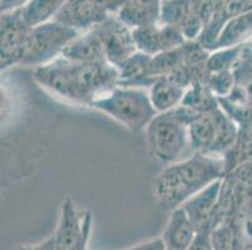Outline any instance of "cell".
I'll list each match as a JSON object with an SVG mask.
<instances>
[{
  "mask_svg": "<svg viewBox=\"0 0 252 250\" xmlns=\"http://www.w3.org/2000/svg\"><path fill=\"white\" fill-rule=\"evenodd\" d=\"M226 176L224 158L193 153L180 162L166 165L153 182V194L162 209L172 212L194 194Z\"/></svg>",
  "mask_w": 252,
  "mask_h": 250,
  "instance_id": "7a4b0ae2",
  "label": "cell"
},
{
  "mask_svg": "<svg viewBox=\"0 0 252 250\" xmlns=\"http://www.w3.org/2000/svg\"><path fill=\"white\" fill-rule=\"evenodd\" d=\"M92 30L97 34L104 50L105 60L119 66L137 50L133 29L122 23L116 15H111Z\"/></svg>",
  "mask_w": 252,
  "mask_h": 250,
  "instance_id": "30bf717a",
  "label": "cell"
},
{
  "mask_svg": "<svg viewBox=\"0 0 252 250\" xmlns=\"http://www.w3.org/2000/svg\"><path fill=\"white\" fill-rule=\"evenodd\" d=\"M151 55L144 54L142 52H136L132 56L123 61L118 69L119 75V85L126 86H139L143 88L152 84V80L148 78V66H150Z\"/></svg>",
  "mask_w": 252,
  "mask_h": 250,
  "instance_id": "d6986e66",
  "label": "cell"
},
{
  "mask_svg": "<svg viewBox=\"0 0 252 250\" xmlns=\"http://www.w3.org/2000/svg\"><path fill=\"white\" fill-rule=\"evenodd\" d=\"M79 34L78 30L57 20L32 28L20 66L35 69L52 63L62 56L64 49Z\"/></svg>",
  "mask_w": 252,
  "mask_h": 250,
  "instance_id": "8992f818",
  "label": "cell"
},
{
  "mask_svg": "<svg viewBox=\"0 0 252 250\" xmlns=\"http://www.w3.org/2000/svg\"><path fill=\"white\" fill-rule=\"evenodd\" d=\"M196 114L212 111L220 107V100L203 82L193 83L187 88L182 104Z\"/></svg>",
  "mask_w": 252,
  "mask_h": 250,
  "instance_id": "44dd1931",
  "label": "cell"
},
{
  "mask_svg": "<svg viewBox=\"0 0 252 250\" xmlns=\"http://www.w3.org/2000/svg\"><path fill=\"white\" fill-rule=\"evenodd\" d=\"M92 109L105 114L132 133L146 129L157 111L151 103L147 89L117 85L91 104Z\"/></svg>",
  "mask_w": 252,
  "mask_h": 250,
  "instance_id": "277c9868",
  "label": "cell"
},
{
  "mask_svg": "<svg viewBox=\"0 0 252 250\" xmlns=\"http://www.w3.org/2000/svg\"><path fill=\"white\" fill-rule=\"evenodd\" d=\"M250 40H252V10L228 19L212 50L245 45Z\"/></svg>",
  "mask_w": 252,
  "mask_h": 250,
  "instance_id": "ac0fdd59",
  "label": "cell"
},
{
  "mask_svg": "<svg viewBox=\"0 0 252 250\" xmlns=\"http://www.w3.org/2000/svg\"><path fill=\"white\" fill-rule=\"evenodd\" d=\"M25 3L27 0H0V9L1 13H6V11L20 9Z\"/></svg>",
  "mask_w": 252,
  "mask_h": 250,
  "instance_id": "83f0119b",
  "label": "cell"
},
{
  "mask_svg": "<svg viewBox=\"0 0 252 250\" xmlns=\"http://www.w3.org/2000/svg\"><path fill=\"white\" fill-rule=\"evenodd\" d=\"M32 28L25 23L20 9L1 13L0 23V69L5 72L20 65Z\"/></svg>",
  "mask_w": 252,
  "mask_h": 250,
  "instance_id": "9c48e42d",
  "label": "cell"
},
{
  "mask_svg": "<svg viewBox=\"0 0 252 250\" xmlns=\"http://www.w3.org/2000/svg\"><path fill=\"white\" fill-rule=\"evenodd\" d=\"M14 250H34L33 245H20V247L15 248Z\"/></svg>",
  "mask_w": 252,
  "mask_h": 250,
  "instance_id": "f1b7e54d",
  "label": "cell"
},
{
  "mask_svg": "<svg viewBox=\"0 0 252 250\" xmlns=\"http://www.w3.org/2000/svg\"><path fill=\"white\" fill-rule=\"evenodd\" d=\"M33 78L53 95L86 107L119 84L118 69L108 61L73 63L62 56L34 69Z\"/></svg>",
  "mask_w": 252,
  "mask_h": 250,
  "instance_id": "6da1fadb",
  "label": "cell"
},
{
  "mask_svg": "<svg viewBox=\"0 0 252 250\" xmlns=\"http://www.w3.org/2000/svg\"><path fill=\"white\" fill-rule=\"evenodd\" d=\"M93 229V214L77 209L74 201H63L53 239L56 250H87Z\"/></svg>",
  "mask_w": 252,
  "mask_h": 250,
  "instance_id": "52a82bcc",
  "label": "cell"
},
{
  "mask_svg": "<svg viewBox=\"0 0 252 250\" xmlns=\"http://www.w3.org/2000/svg\"><path fill=\"white\" fill-rule=\"evenodd\" d=\"M162 0H119L114 15L130 28L147 27L159 23Z\"/></svg>",
  "mask_w": 252,
  "mask_h": 250,
  "instance_id": "4fadbf2b",
  "label": "cell"
},
{
  "mask_svg": "<svg viewBox=\"0 0 252 250\" xmlns=\"http://www.w3.org/2000/svg\"><path fill=\"white\" fill-rule=\"evenodd\" d=\"M220 105L238 124L237 141L227 157L224 158L228 175L240 165L252 160V105L238 108L222 102H220Z\"/></svg>",
  "mask_w": 252,
  "mask_h": 250,
  "instance_id": "8fae6325",
  "label": "cell"
},
{
  "mask_svg": "<svg viewBox=\"0 0 252 250\" xmlns=\"http://www.w3.org/2000/svg\"><path fill=\"white\" fill-rule=\"evenodd\" d=\"M196 233L197 229L189 214L180 206L171 212L161 238L168 250H187Z\"/></svg>",
  "mask_w": 252,
  "mask_h": 250,
  "instance_id": "5bb4252c",
  "label": "cell"
},
{
  "mask_svg": "<svg viewBox=\"0 0 252 250\" xmlns=\"http://www.w3.org/2000/svg\"><path fill=\"white\" fill-rule=\"evenodd\" d=\"M65 0H27L20 8L25 23L31 28L56 20Z\"/></svg>",
  "mask_w": 252,
  "mask_h": 250,
  "instance_id": "ffe728a7",
  "label": "cell"
},
{
  "mask_svg": "<svg viewBox=\"0 0 252 250\" xmlns=\"http://www.w3.org/2000/svg\"><path fill=\"white\" fill-rule=\"evenodd\" d=\"M186 91L187 88L171 77L158 78L148 88L151 103L157 114L167 113L180 107Z\"/></svg>",
  "mask_w": 252,
  "mask_h": 250,
  "instance_id": "9a60e30c",
  "label": "cell"
},
{
  "mask_svg": "<svg viewBox=\"0 0 252 250\" xmlns=\"http://www.w3.org/2000/svg\"><path fill=\"white\" fill-rule=\"evenodd\" d=\"M233 179L237 183L238 192V205L235 220L241 242V250H252V179L246 182Z\"/></svg>",
  "mask_w": 252,
  "mask_h": 250,
  "instance_id": "e0dca14e",
  "label": "cell"
},
{
  "mask_svg": "<svg viewBox=\"0 0 252 250\" xmlns=\"http://www.w3.org/2000/svg\"><path fill=\"white\" fill-rule=\"evenodd\" d=\"M62 58L73 63H94L105 60L104 50L99 38L93 30L84 31L73 39L64 49Z\"/></svg>",
  "mask_w": 252,
  "mask_h": 250,
  "instance_id": "2e32d148",
  "label": "cell"
},
{
  "mask_svg": "<svg viewBox=\"0 0 252 250\" xmlns=\"http://www.w3.org/2000/svg\"><path fill=\"white\" fill-rule=\"evenodd\" d=\"M224 178L219 179L194 194L182 205L196 229L210 228L223 190Z\"/></svg>",
  "mask_w": 252,
  "mask_h": 250,
  "instance_id": "7c38bea8",
  "label": "cell"
},
{
  "mask_svg": "<svg viewBox=\"0 0 252 250\" xmlns=\"http://www.w3.org/2000/svg\"><path fill=\"white\" fill-rule=\"evenodd\" d=\"M125 250H166V244L162 240V238H156V239L147 240V242L139 243Z\"/></svg>",
  "mask_w": 252,
  "mask_h": 250,
  "instance_id": "4316f807",
  "label": "cell"
},
{
  "mask_svg": "<svg viewBox=\"0 0 252 250\" xmlns=\"http://www.w3.org/2000/svg\"><path fill=\"white\" fill-rule=\"evenodd\" d=\"M187 250H215L210 228L198 229Z\"/></svg>",
  "mask_w": 252,
  "mask_h": 250,
  "instance_id": "484cf974",
  "label": "cell"
},
{
  "mask_svg": "<svg viewBox=\"0 0 252 250\" xmlns=\"http://www.w3.org/2000/svg\"><path fill=\"white\" fill-rule=\"evenodd\" d=\"M118 5L119 0H65L56 20L84 33L113 15Z\"/></svg>",
  "mask_w": 252,
  "mask_h": 250,
  "instance_id": "ba28073f",
  "label": "cell"
},
{
  "mask_svg": "<svg viewBox=\"0 0 252 250\" xmlns=\"http://www.w3.org/2000/svg\"><path fill=\"white\" fill-rule=\"evenodd\" d=\"M183 58H185V45L178 49L153 55L148 66V78L153 82L158 78L169 77L182 65Z\"/></svg>",
  "mask_w": 252,
  "mask_h": 250,
  "instance_id": "7402d4cb",
  "label": "cell"
},
{
  "mask_svg": "<svg viewBox=\"0 0 252 250\" xmlns=\"http://www.w3.org/2000/svg\"><path fill=\"white\" fill-rule=\"evenodd\" d=\"M203 83L214 91V94L219 99L227 98L228 95H231L236 86L235 70L207 73L205 79H203Z\"/></svg>",
  "mask_w": 252,
  "mask_h": 250,
  "instance_id": "d4e9b609",
  "label": "cell"
},
{
  "mask_svg": "<svg viewBox=\"0 0 252 250\" xmlns=\"http://www.w3.org/2000/svg\"><path fill=\"white\" fill-rule=\"evenodd\" d=\"M244 47L245 45H238V47L222 48V49H216L210 52L207 65H206L207 73L235 70L238 61L241 60Z\"/></svg>",
  "mask_w": 252,
  "mask_h": 250,
  "instance_id": "cb8c5ba5",
  "label": "cell"
},
{
  "mask_svg": "<svg viewBox=\"0 0 252 250\" xmlns=\"http://www.w3.org/2000/svg\"><path fill=\"white\" fill-rule=\"evenodd\" d=\"M133 36L138 52L151 55V56L164 52L162 27L159 23L133 29Z\"/></svg>",
  "mask_w": 252,
  "mask_h": 250,
  "instance_id": "603a6c76",
  "label": "cell"
},
{
  "mask_svg": "<svg viewBox=\"0 0 252 250\" xmlns=\"http://www.w3.org/2000/svg\"><path fill=\"white\" fill-rule=\"evenodd\" d=\"M189 146L193 153L226 158L238 138V124L220 105L208 113L197 114L189 125Z\"/></svg>",
  "mask_w": 252,
  "mask_h": 250,
  "instance_id": "5b68a950",
  "label": "cell"
},
{
  "mask_svg": "<svg viewBox=\"0 0 252 250\" xmlns=\"http://www.w3.org/2000/svg\"><path fill=\"white\" fill-rule=\"evenodd\" d=\"M196 115L183 105L167 113L156 114L144 129L150 154L166 165L182 160L187 148H191L189 125Z\"/></svg>",
  "mask_w": 252,
  "mask_h": 250,
  "instance_id": "3957f363",
  "label": "cell"
}]
</instances>
